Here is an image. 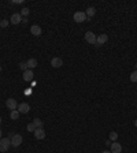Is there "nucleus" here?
<instances>
[{
    "instance_id": "f257e3e1",
    "label": "nucleus",
    "mask_w": 137,
    "mask_h": 153,
    "mask_svg": "<svg viewBox=\"0 0 137 153\" xmlns=\"http://www.w3.org/2000/svg\"><path fill=\"white\" fill-rule=\"evenodd\" d=\"M73 19H74V22H77V23H82V22H85L87 21V14H85V11H75L73 15Z\"/></svg>"
},
{
    "instance_id": "f03ea898",
    "label": "nucleus",
    "mask_w": 137,
    "mask_h": 153,
    "mask_svg": "<svg viewBox=\"0 0 137 153\" xmlns=\"http://www.w3.org/2000/svg\"><path fill=\"white\" fill-rule=\"evenodd\" d=\"M11 146V140L10 138H1L0 140V152H7Z\"/></svg>"
},
{
    "instance_id": "7ed1b4c3",
    "label": "nucleus",
    "mask_w": 137,
    "mask_h": 153,
    "mask_svg": "<svg viewBox=\"0 0 137 153\" xmlns=\"http://www.w3.org/2000/svg\"><path fill=\"white\" fill-rule=\"evenodd\" d=\"M22 142H23V138L21 134H14L13 137H11V145H13L14 148H18Z\"/></svg>"
},
{
    "instance_id": "20e7f679",
    "label": "nucleus",
    "mask_w": 137,
    "mask_h": 153,
    "mask_svg": "<svg viewBox=\"0 0 137 153\" xmlns=\"http://www.w3.org/2000/svg\"><path fill=\"white\" fill-rule=\"evenodd\" d=\"M85 41H87L88 44H95L96 45V34L93 32H87L85 33Z\"/></svg>"
},
{
    "instance_id": "39448f33",
    "label": "nucleus",
    "mask_w": 137,
    "mask_h": 153,
    "mask_svg": "<svg viewBox=\"0 0 137 153\" xmlns=\"http://www.w3.org/2000/svg\"><path fill=\"white\" fill-rule=\"evenodd\" d=\"M107 41H108V36H107L106 33H103V34H100V36L96 37V45H97V47H100V45L106 44Z\"/></svg>"
},
{
    "instance_id": "423d86ee",
    "label": "nucleus",
    "mask_w": 137,
    "mask_h": 153,
    "mask_svg": "<svg viewBox=\"0 0 137 153\" xmlns=\"http://www.w3.org/2000/svg\"><path fill=\"white\" fill-rule=\"evenodd\" d=\"M110 150H111V153H121L122 152V145L119 144V142H111Z\"/></svg>"
},
{
    "instance_id": "0eeeda50",
    "label": "nucleus",
    "mask_w": 137,
    "mask_h": 153,
    "mask_svg": "<svg viewBox=\"0 0 137 153\" xmlns=\"http://www.w3.org/2000/svg\"><path fill=\"white\" fill-rule=\"evenodd\" d=\"M6 105H7V108L11 109V111H14V109L18 108V103H17V100H15V99H7Z\"/></svg>"
},
{
    "instance_id": "6e6552de",
    "label": "nucleus",
    "mask_w": 137,
    "mask_h": 153,
    "mask_svg": "<svg viewBox=\"0 0 137 153\" xmlns=\"http://www.w3.org/2000/svg\"><path fill=\"white\" fill-rule=\"evenodd\" d=\"M23 81L25 82H32L33 81V76H34V74H33V70H29L27 68L26 71H23Z\"/></svg>"
},
{
    "instance_id": "1a4fd4ad",
    "label": "nucleus",
    "mask_w": 137,
    "mask_h": 153,
    "mask_svg": "<svg viewBox=\"0 0 137 153\" xmlns=\"http://www.w3.org/2000/svg\"><path fill=\"white\" fill-rule=\"evenodd\" d=\"M22 22V17H21V14L17 13V14H13L11 15V19H10V23H13V25H18V23Z\"/></svg>"
},
{
    "instance_id": "9d476101",
    "label": "nucleus",
    "mask_w": 137,
    "mask_h": 153,
    "mask_svg": "<svg viewBox=\"0 0 137 153\" xmlns=\"http://www.w3.org/2000/svg\"><path fill=\"white\" fill-rule=\"evenodd\" d=\"M30 33H32L33 36H41V33H43V29H41L38 25H33V26H30Z\"/></svg>"
},
{
    "instance_id": "9b49d317",
    "label": "nucleus",
    "mask_w": 137,
    "mask_h": 153,
    "mask_svg": "<svg viewBox=\"0 0 137 153\" xmlns=\"http://www.w3.org/2000/svg\"><path fill=\"white\" fill-rule=\"evenodd\" d=\"M51 66L54 68H59L63 66V60L60 58H52V60H51Z\"/></svg>"
},
{
    "instance_id": "f8f14e48",
    "label": "nucleus",
    "mask_w": 137,
    "mask_h": 153,
    "mask_svg": "<svg viewBox=\"0 0 137 153\" xmlns=\"http://www.w3.org/2000/svg\"><path fill=\"white\" fill-rule=\"evenodd\" d=\"M19 111V113H27L29 111H30V105L27 103H22L18 105V108H17Z\"/></svg>"
},
{
    "instance_id": "ddd939ff",
    "label": "nucleus",
    "mask_w": 137,
    "mask_h": 153,
    "mask_svg": "<svg viewBox=\"0 0 137 153\" xmlns=\"http://www.w3.org/2000/svg\"><path fill=\"white\" fill-rule=\"evenodd\" d=\"M33 134H34V138H36V140H44V138H45V131H44V129H36V131H34Z\"/></svg>"
},
{
    "instance_id": "4468645a",
    "label": "nucleus",
    "mask_w": 137,
    "mask_h": 153,
    "mask_svg": "<svg viewBox=\"0 0 137 153\" xmlns=\"http://www.w3.org/2000/svg\"><path fill=\"white\" fill-rule=\"evenodd\" d=\"M26 64H27V68H29V70H33V68L37 67V60L34 58H30L26 62Z\"/></svg>"
},
{
    "instance_id": "2eb2a0df",
    "label": "nucleus",
    "mask_w": 137,
    "mask_h": 153,
    "mask_svg": "<svg viewBox=\"0 0 137 153\" xmlns=\"http://www.w3.org/2000/svg\"><path fill=\"white\" fill-rule=\"evenodd\" d=\"M85 14H87V18L91 19L92 17H93V15L96 14V8H95V7H88L87 11H85Z\"/></svg>"
},
{
    "instance_id": "dca6fc26",
    "label": "nucleus",
    "mask_w": 137,
    "mask_h": 153,
    "mask_svg": "<svg viewBox=\"0 0 137 153\" xmlns=\"http://www.w3.org/2000/svg\"><path fill=\"white\" fill-rule=\"evenodd\" d=\"M32 123L36 126V129H43V126H44V122L41 120V119H38V118H34Z\"/></svg>"
},
{
    "instance_id": "f3484780",
    "label": "nucleus",
    "mask_w": 137,
    "mask_h": 153,
    "mask_svg": "<svg viewBox=\"0 0 137 153\" xmlns=\"http://www.w3.org/2000/svg\"><path fill=\"white\" fill-rule=\"evenodd\" d=\"M10 118H11L13 120H18V118H19V111H18V109H14V111H11V113H10Z\"/></svg>"
},
{
    "instance_id": "a211bd4d",
    "label": "nucleus",
    "mask_w": 137,
    "mask_h": 153,
    "mask_svg": "<svg viewBox=\"0 0 137 153\" xmlns=\"http://www.w3.org/2000/svg\"><path fill=\"white\" fill-rule=\"evenodd\" d=\"M117 140H118V133H117V131H111V133H110V141L115 142Z\"/></svg>"
},
{
    "instance_id": "6ab92c4d",
    "label": "nucleus",
    "mask_w": 137,
    "mask_h": 153,
    "mask_svg": "<svg viewBox=\"0 0 137 153\" xmlns=\"http://www.w3.org/2000/svg\"><path fill=\"white\" fill-rule=\"evenodd\" d=\"M29 13H30V10L25 7V8H22V10H21V13H19V14H21V17H25V18H26L27 15H29Z\"/></svg>"
},
{
    "instance_id": "aec40b11",
    "label": "nucleus",
    "mask_w": 137,
    "mask_h": 153,
    "mask_svg": "<svg viewBox=\"0 0 137 153\" xmlns=\"http://www.w3.org/2000/svg\"><path fill=\"white\" fill-rule=\"evenodd\" d=\"M26 130H27V131H32V133H34V131H36V126H34L33 123H29V124H27V127H26Z\"/></svg>"
},
{
    "instance_id": "412c9836",
    "label": "nucleus",
    "mask_w": 137,
    "mask_h": 153,
    "mask_svg": "<svg viewBox=\"0 0 137 153\" xmlns=\"http://www.w3.org/2000/svg\"><path fill=\"white\" fill-rule=\"evenodd\" d=\"M130 81H132V82H137V70L130 74Z\"/></svg>"
},
{
    "instance_id": "4be33fe9",
    "label": "nucleus",
    "mask_w": 137,
    "mask_h": 153,
    "mask_svg": "<svg viewBox=\"0 0 137 153\" xmlns=\"http://www.w3.org/2000/svg\"><path fill=\"white\" fill-rule=\"evenodd\" d=\"M19 68H21L22 71H26V70H27V64L25 63V62H21V63H19Z\"/></svg>"
},
{
    "instance_id": "5701e85b",
    "label": "nucleus",
    "mask_w": 137,
    "mask_h": 153,
    "mask_svg": "<svg viewBox=\"0 0 137 153\" xmlns=\"http://www.w3.org/2000/svg\"><path fill=\"white\" fill-rule=\"evenodd\" d=\"M8 21H6V19H3V21H1V22H0V27H7L8 26Z\"/></svg>"
},
{
    "instance_id": "b1692460",
    "label": "nucleus",
    "mask_w": 137,
    "mask_h": 153,
    "mask_svg": "<svg viewBox=\"0 0 137 153\" xmlns=\"http://www.w3.org/2000/svg\"><path fill=\"white\" fill-rule=\"evenodd\" d=\"M11 3H13V4H21V3H22V0H13Z\"/></svg>"
},
{
    "instance_id": "393cba45",
    "label": "nucleus",
    "mask_w": 137,
    "mask_h": 153,
    "mask_svg": "<svg viewBox=\"0 0 137 153\" xmlns=\"http://www.w3.org/2000/svg\"><path fill=\"white\" fill-rule=\"evenodd\" d=\"M101 153H111V150H104V152H101Z\"/></svg>"
},
{
    "instance_id": "a878e982",
    "label": "nucleus",
    "mask_w": 137,
    "mask_h": 153,
    "mask_svg": "<svg viewBox=\"0 0 137 153\" xmlns=\"http://www.w3.org/2000/svg\"><path fill=\"white\" fill-rule=\"evenodd\" d=\"M134 126L137 127V119H136V120H134Z\"/></svg>"
},
{
    "instance_id": "bb28decb",
    "label": "nucleus",
    "mask_w": 137,
    "mask_h": 153,
    "mask_svg": "<svg viewBox=\"0 0 137 153\" xmlns=\"http://www.w3.org/2000/svg\"><path fill=\"white\" fill-rule=\"evenodd\" d=\"M0 140H1V130H0Z\"/></svg>"
},
{
    "instance_id": "cd10ccee",
    "label": "nucleus",
    "mask_w": 137,
    "mask_h": 153,
    "mask_svg": "<svg viewBox=\"0 0 137 153\" xmlns=\"http://www.w3.org/2000/svg\"><path fill=\"white\" fill-rule=\"evenodd\" d=\"M0 124H1V118H0Z\"/></svg>"
},
{
    "instance_id": "c85d7f7f",
    "label": "nucleus",
    "mask_w": 137,
    "mask_h": 153,
    "mask_svg": "<svg viewBox=\"0 0 137 153\" xmlns=\"http://www.w3.org/2000/svg\"><path fill=\"white\" fill-rule=\"evenodd\" d=\"M136 70H137V63H136Z\"/></svg>"
}]
</instances>
